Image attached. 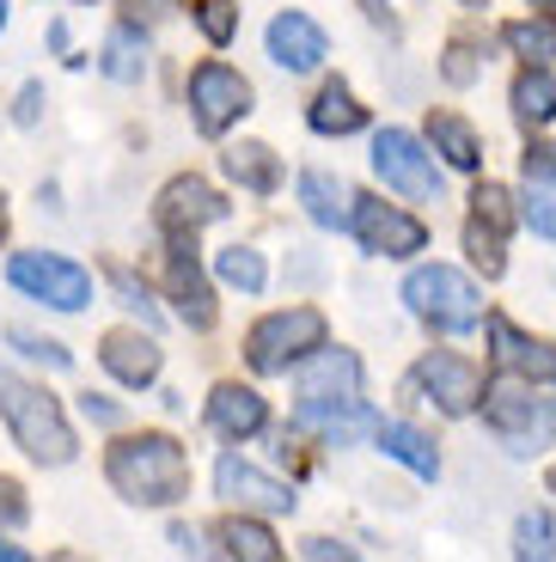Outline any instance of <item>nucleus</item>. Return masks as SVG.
I'll return each instance as SVG.
<instances>
[{"label":"nucleus","instance_id":"423d86ee","mask_svg":"<svg viewBox=\"0 0 556 562\" xmlns=\"http://www.w3.org/2000/svg\"><path fill=\"white\" fill-rule=\"evenodd\" d=\"M483 416H489V428L501 435V447L514 452V459L544 452V447H551V435H556V404H551V397L520 392V385H501V392H489Z\"/></svg>","mask_w":556,"mask_h":562},{"label":"nucleus","instance_id":"e433bc0d","mask_svg":"<svg viewBox=\"0 0 556 562\" xmlns=\"http://www.w3.org/2000/svg\"><path fill=\"white\" fill-rule=\"evenodd\" d=\"M129 19H166L171 13V0H123Z\"/></svg>","mask_w":556,"mask_h":562},{"label":"nucleus","instance_id":"473e14b6","mask_svg":"<svg viewBox=\"0 0 556 562\" xmlns=\"http://www.w3.org/2000/svg\"><path fill=\"white\" fill-rule=\"evenodd\" d=\"M477 221H489L501 233V226H508V190H496V183H483V190H477Z\"/></svg>","mask_w":556,"mask_h":562},{"label":"nucleus","instance_id":"f257e3e1","mask_svg":"<svg viewBox=\"0 0 556 562\" xmlns=\"http://www.w3.org/2000/svg\"><path fill=\"white\" fill-rule=\"evenodd\" d=\"M300 422L324 428L331 440H348L355 428H374L362 409V361L348 349H312L300 367Z\"/></svg>","mask_w":556,"mask_h":562},{"label":"nucleus","instance_id":"f704fd0d","mask_svg":"<svg viewBox=\"0 0 556 562\" xmlns=\"http://www.w3.org/2000/svg\"><path fill=\"white\" fill-rule=\"evenodd\" d=\"M465 239H471V257H477V263H483V276H501V251H496V233H483V221H477L471 233H465Z\"/></svg>","mask_w":556,"mask_h":562},{"label":"nucleus","instance_id":"393cba45","mask_svg":"<svg viewBox=\"0 0 556 562\" xmlns=\"http://www.w3.org/2000/svg\"><path fill=\"white\" fill-rule=\"evenodd\" d=\"M221 544H226V557H245V562H281V544L257 520H226Z\"/></svg>","mask_w":556,"mask_h":562},{"label":"nucleus","instance_id":"37998d69","mask_svg":"<svg viewBox=\"0 0 556 562\" xmlns=\"http://www.w3.org/2000/svg\"><path fill=\"white\" fill-rule=\"evenodd\" d=\"M367 13H374V19H379V13H386V7H379V0H367Z\"/></svg>","mask_w":556,"mask_h":562},{"label":"nucleus","instance_id":"4468645a","mask_svg":"<svg viewBox=\"0 0 556 562\" xmlns=\"http://www.w3.org/2000/svg\"><path fill=\"white\" fill-rule=\"evenodd\" d=\"M221 214H226V202L214 196L202 178H178V183H166V196H159V221H166L171 233H196V226L221 221Z\"/></svg>","mask_w":556,"mask_h":562},{"label":"nucleus","instance_id":"58836bf2","mask_svg":"<svg viewBox=\"0 0 556 562\" xmlns=\"http://www.w3.org/2000/svg\"><path fill=\"white\" fill-rule=\"evenodd\" d=\"M37 104H43V92H37V86H25V92H19V111H13V116L31 128V123H37Z\"/></svg>","mask_w":556,"mask_h":562},{"label":"nucleus","instance_id":"79ce46f5","mask_svg":"<svg viewBox=\"0 0 556 562\" xmlns=\"http://www.w3.org/2000/svg\"><path fill=\"white\" fill-rule=\"evenodd\" d=\"M0 562H25V550H19V544H0Z\"/></svg>","mask_w":556,"mask_h":562},{"label":"nucleus","instance_id":"0eeeda50","mask_svg":"<svg viewBox=\"0 0 556 562\" xmlns=\"http://www.w3.org/2000/svg\"><path fill=\"white\" fill-rule=\"evenodd\" d=\"M7 276H13L19 294L43 300V306H56V312H80L86 300H92V276H86L80 263H68V257L19 251L13 263H7Z\"/></svg>","mask_w":556,"mask_h":562},{"label":"nucleus","instance_id":"c03bdc74","mask_svg":"<svg viewBox=\"0 0 556 562\" xmlns=\"http://www.w3.org/2000/svg\"><path fill=\"white\" fill-rule=\"evenodd\" d=\"M0 25H7V0H0Z\"/></svg>","mask_w":556,"mask_h":562},{"label":"nucleus","instance_id":"c756f323","mask_svg":"<svg viewBox=\"0 0 556 562\" xmlns=\"http://www.w3.org/2000/svg\"><path fill=\"white\" fill-rule=\"evenodd\" d=\"M520 557H556V544H551V514H526L520 520Z\"/></svg>","mask_w":556,"mask_h":562},{"label":"nucleus","instance_id":"1a4fd4ad","mask_svg":"<svg viewBox=\"0 0 556 562\" xmlns=\"http://www.w3.org/2000/svg\"><path fill=\"white\" fill-rule=\"evenodd\" d=\"M374 166H379V178H386L398 196H410V202H429L434 190H441L434 159L422 154V140L403 135V128H386V135L374 140Z\"/></svg>","mask_w":556,"mask_h":562},{"label":"nucleus","instance_id":"f8f14e48","mask_svg":"<svg viewBox=\"0 0 556 562\" xmlns=\"http://www.w3.org/2000/svg\"><path fill=\"white\" fill-rule=\"evenodd\" d=\"M214 483H221V495H226V502H238V507H257V514H293V490H288V483L251 471L245 459H233V452L214 464Z\"/></svg>","mask_w":556,"mask_h":562},{"label":"nucleus","instance_id":"f03ea898","mask_svg":"<svg viewBox=\"0 0 556 562\" xmlns=\"http://www.w3.org/2000/svg\"><path fill=\"white\" fill-rule=\"evenodd\" d=\"M111 483L123 490V502L141 507H171L190 495V459L178 440L166 435H141V440H116L111 447Z\"/></svg>","mask_w":556,"mask_h":562},{"label":"nucleus","instance_id":"dca6fc26","mask_svg":"<svg viewBox=\"0 0 556 562\" xmlns=\"http://www.w3.org/2000/svg\"><path fill=\"white\" fill-rule=\"evenodd\" d=\"M98 361L111 367L123 385H154L159 380L154 337H135V330H111V337H104V349H98Z\"/></svg>","mask_w":556,"mask_h":562},{"label":"nucleus","instance_id":"6ab92c4d","mask_svg":"<svg viewBox=\"0 0 556 562\" xmlns=\"http://www.w3.org/2000/svg\"><path fill=\"white\" fill-rule=\"evenodd\" d=\"M300 202H307V214L319 226H348V221H355V214H348V202H355V196H348L331 171H307V178H300Z\"/></svg>","mask_w":556,"mask_h":562},{"label":"nucleus","instance_id":"a19ab883","mask_svg":"<svg viewBox=\"0 0 556 562\" xmlns=\"http://www.w3.org/2000/svg\"><path fill=\"white\" fill-rule=\"evenodd\" d=\"M307 557H348V550H343V544H331V538H312Z\"/></svg>","mask_w":556,"mask_h":562},{"label":"nucleus","instance_id":"9d476101","mask_svg":"<svg viewBox=\"0 0 556 562\" xmlns=\"http://www.w3.org/2000/svg\"><path fill=\"white\" fill-rule=\"evenodd\" d=\"M355 233H362V245L367 251H379V257H416L422 245H429V226L416 221V214H403V209H391V202H374V196H362L355 202Z\"/></svg>","mask_w":556,"mask_h":562},{"label":"nucleus","instance_id":"cd10ccee","mask_svg":"<svg viewBox=\"0 0 556 562\" xmlns=\"http://www.w3.org/2000/svg\"><path fill=\"white\" fill-rule=\"evenodd\" d=\"M214 269H221V281H226V288H245V294H264V281H269L264 257H257V251H245V245L221 251V257H214Z\"/></svg>","mask_w":556,"mask_h":562},{"label":"nucleus","instance_id":"49530a36","mask_svg":"<svg viewBox=\"0 0 556 562\" xmlns=\"http://www.w3.org/2000/svg\"><path fill=\"white\" fill-rule=\"evenodd\" d=\"M538 7H551V0H538Z\"/></svg>","mask_w":556,"mask_h":562},{"label":"nucleus","instance_id":"b1692460","mask_svg":"<svg viewBox=\"0 0 556 562\" xmlns=\"http://www.w3.org/2000/svg\"><path fill=\"white\" fill-rule=\"evenodd\" d=\"M429 140L446 154V166H459V171H477V159H483V147H477V135H471L465 116H434Z\"/></svg>","mask_w":556,"mask_h":562},{"label":"nucleus","instance_id":"bb28decb","mask_svg":"<svg viewBox=\"0 0 556 562\" xmlns=\"http://www.w3.org/2000/svg\"><path fill=\"white\" fill-rule=\"evenodd\" d=\"M514 116L520 123H551L556 116V80L551 74H526V80L514 86Z\"/></svg>","mask_w":556,"mask_h":562},{"label":"nucleus","instance_id":"ddd939ff","mask_svg":"<svg viewBox=\"0 0 556 562\" xmlns=\"http://www.w3.org/2000/svg\"><path fill=\"white\" fill-rule=\"evenodd\" d=\"M324 49H331V43H324V31L312 25L307 13H281L276 25H269V56H276L288 74L319 68V61H324Z\"/></svg>","mask_w":556,"mask_h":562},{"label":"nucleus","instance_id":"9b49d317","mask_svg":"<svg viewBox=\"0 0 556 562\" xmlns=\"http://www.w3.org/2000/svg\"><path fill=\"white\" fill-rule=\"evenodd\" d=\"M416 385L429 392V404L446 409V416H465V409H477V397H483V373H477L471 361H459V355H429V361L416 367Z\"/></svg>","mask_w":556,"mask_h":562},{"label":"nucleus","instance_id":"4be33fe9","mask_svg":"<svg viewBox=\"0 0 556 562\" xmlns=\"http://www.w3.org/2000/svg\"><path fill=\"white\" fill-rule=\"evenodd\" d=\"M307 123L319 128V135H355V128L367 123V111L355 99H348V86H324L319 99H312Z\"/></svg>","mask_w":556,"mask_h":562},{"label":"nucleus","instance_id":"5701e85b","mask_svg":"<svg viewBox=\"0 0 556 562\" xmlns=\"http://www.w3.org/2000/svg\"><path fill=\"white\" fill-rule=\"evenodd\" d=\"M98 68L111 74V80H123V86H135L141 74H147V43H141V31H129V25H116L111 37H104V56H98Z\"/></svg>","mask_w":556,"mask_h":562},{"label":"nucleus","instance_id":"4c0bfd02","mask_svg":"<svg viewBox=\"0 0 556 562\" xmlns=\"http://www.w3.org/2000/svg\"><path fill=\"white\" fill-rule=\"evenodd\" d=\"M471 74H477V68H471V49L459 43V49H453V61H446V80H459V86H465Z\"/></svg>","mask_w":556,"mask_h":562},{"label":"nucleus","instance_id":"72a5a7b5","mask_svg":"<svg viewBox=\"0 0 556 562\" xmlns=\"http://www.w3.org/2000/svg\"><path fill=\"white\" fill-rule=\"evenodd\" d=\"M7 337L19 342V349L31 355V361H49V367H68V349L62 342H43V337H31V330H7Z\"/></svg>","mask_w":556,"mask_h":562},{"label":"nucleus","instance_id":"a18cd8bd","mask_svg":"<svg viewBox=\"0 0 556 562\" xmlns=\"http://www.w3.org/2000/svg\"><path fill=\"white\" fill-rule=\"evenodd\" d=\"M465 7H489V0H465Z\"/></svg>","mask_w":556,"mask_h":562},{"label":"nucleus","instance_id":"20e7f679","mask_svg":"<svg viewBox=\"0 0 556 562\" xmlns=\"http://www.w3.org/2000/svg\"><path fill=\"white\" fill-rule=\"evenodd\" d=\"M403 300H410V312L429 318L434 330H477V324H483V294L446 263L416 269V276L403 281Z\"/></svg>","mask_w":556,"mask_h":562},{"label":"nucleus","instance_id":"aec40b11","mask_svg":"<svg viewBox=\"0 0 556 562\" xmlns=\"http://www.w3.org/2000/svg\"><path fill=\"white\" fill-rule=\"evenodd\" d=\"M374 440L391 452V459H403V464H410L416 477H434V471H441V459H434V447L416 435V428H410V422H374Z\"/></svg>","mask_w":556,"mask_h":562},{"label":"nucleus","instance_id":"c9c22d12","mask_svg":"<svg viewBox=\"0 0 556 562\" xmlns=\"http://www.w3.org/2000/svg\"><path fill=\"white\" fill-rule=\"evenodd\" d=\"M0 520H7V526H19V520H25V502H19V490H13V483H0Z\"/></svg>","mask_w":556,"mask_h":562},{"label":"nucleus","instance_id":"a878e982","mask_svg":"<svg viewBox=\"0 0 556 562\" xmlns=\"http://www.w3.org/2000/svg\"><path fill=\"white\" fill-rule=\"evenodd\" d=\"M226 171H233L245 190H257V196H269V190H276V154H269V147H257V140H251V147H233V154H226Z\"/></svg>","mask_w":556,"mask_h":562},{"label":"nucleus","instance_id":"412c9836","mask_svg":"<svg viewBox=\"0 0 556 562\" xmlns=\"http://www.w3.org/2000/svg\"><path fill=\"white\" fill-rule=\"evenodd\" d=\"M171 294H178L184 318H190L196 330H202V324H214L209 288H202V276H196V257H190V245H178V251H171Z\"/></svg>","mask_w":556,"mask_h":562},{"label":"nucleus","instance_id":"ea45409f","mask_svg":"<svg viewBox=\"0 0 556 562\" xmlns=\"http://www.w3.org/2000/svg\"><path fill=\"white\" fill-rule=\"evenodd\" d=\"M80 409H86V416H92V422H116V409L104 404V397H80Z\"/></svg>","mask_w":556,"mask_h":562},{"label":"nucleus","instance_id":"a211bd4d","mask_svg":"<svg viewBox=\"0 0 556 562\" xmlns=\"http://www.w3.org/2000/svg\"><path fill=\"white\" fill-rule=\"evenodd\" d=\"M526 221H532V233L556 239V154L551 147L538 159H526Z\"/></svg>","mask_w":556,"mask_h":562},{"label":"nucleus","instance_id":"2f4dec72","mask_svg":"<svg viewBox=\"0 0 556 562\" xmlns=\"http://www.w3.org/2000/svg\"><path fill=\"white\" fill-rule=\"evenodd\" d=\"M111 288L123 294V306H129V312H141V324H159V312H154V300H147V288H135V276H129V269H116Z\"/></svg>","mask_w":556,"mask_h":562},{"label":"nucleus","instance_id":"2eb2a0df","mask_svg":"<svg viewBox=\"0 0 556 562\" xmlns=\"http://www.w3.org/2000/svg\"><path fill=\"white\" fill-rule=\"evenodd\" d=\"M489 342H496V361L508 367V373H520V380H556V349L520 337L508 318H489Z\"/></svg>","mask_w":556,"mask_h":562},{"label":"nucleus","instance_id":"7c9ffc66","mask_svg":"<svg viewBox=\"0 0 556 562\" xmlns=\"http://www.w3.org/2000/svg\"><path fill=\"white\" fill-rule=\"evenodd\" d=\"M196 19H202L209 43H226V37H233V25H238V13L226 7V0H202V7H196Z\"/></svg>","mask_w":556,"mask_h":562},{"label":"nucleus","instance_id":"7ed1b4c3","mask_svg":"<svg viewBox=\"0 0 556 562\" xmlns=\"http://www.w3.org/2000/svg\"><path fill=\"white\" fill-rule=\"evenodd\" d=\"M0 416H7V428H13L19 447L37 464H68L74 459V428L62 422L56 397H43L37 385L0 380Z\"/></svg>","mask_w":556,"mask_h":562},{"label":"nucleus","instance_id":"f3484780","mask_svg":"<svg viewBox=\"0 0 556 562\" xmlns=\"http://www.w3.org/2000/svg\"><path fill=\"white\" fill-rule=\"evenodd\" d=\"M264 397L251 392V385H221V392L209 397V422L221 428V435H233V440H245V435H257L264 428Z\"/></svg>","mask_w":556,"mask_h":562},{"label":"nucleus","instance_id":"c85d7f7f","mask_svg":"<svg viewBox=\"0 0 556 562\" xmlns=\"http://www.w3.org/2000/svg\"><path fill=\"white\" fill-rule=\"evenodd\" d=\"M508 43L526 61H551L556 56V19H520V25H508Z\"/></svg>","mask_w":556,"mask_h":562},{"label":"nucleus","instance_id":"6e6552de","mask_svg":"<svg viewBox=\"0 0 556 562\" xmlns=\"http://www.w3.org/2000/svg\"><path fill=\"white\" fill-rule=\"evenodd\" d=\"M190 111H196V128H202V135H221V128H233L238 116L251 111V86L238 80L233 68L209 61V68L190 74Z\"/></svg>","mask_w":556,"mask_h":562},{"label":"nucleus","instance_id":"39448f33","mask_svg":"<svg viewBox=\"0 0 556 562\" xmlns=\"http://www.w3.org/2000/svg\"><path fill=\"white\" fill-rule=\"evenodd\" d=\"M312 349H324V312L319 306H288L269 312L257 330H251V367L257 373H288V361H307Z\"/></svg>","mask_w":556,"mask_h":562}]
</instances>
